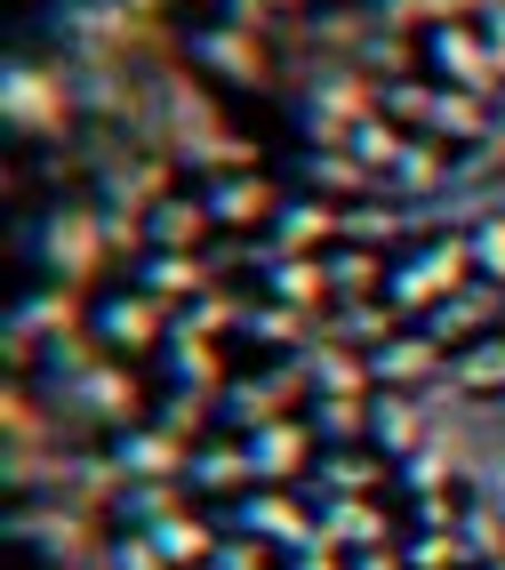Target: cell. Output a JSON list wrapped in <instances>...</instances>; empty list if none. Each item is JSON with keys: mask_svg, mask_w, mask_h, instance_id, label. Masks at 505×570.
I'll return each mask as SVG.
<instances>
[{"mask_svg": "<svg viewBox=\"0 0 505 570\" xmlns=\"http://www.w3.org/2000/svg\"><path fill=\"white\" fill-rule=\"evenodd\" d=\"M409 562H417V570H465V547H457V539H425Z\"/></svg>", "mask_w": 505, "mask_h": 570, "instance_id": "277c9868", "label": "cell"}, {"mask_svg": "<svg viewBox=\"0 0 505 570\" xmlns=\"http://www.w3.org/2000/svg\"><path fill=\"white\" fill-rule=\"evenodd\" d=\"M265 209H274V202H265V185H217V202H209V217H265Z\"/></svg>", "mask_w": 505, "mask_h": 570, "instance_id": "3957f363", "label": "cell"}, {"mask_svg": "<svg viewBox=\"0 0 505 570\" xmlns=\"http://www.w3.org/2000/svg\"><path fill=\"white\" fill-rule=\"evenodd\" d=\"M465 249H474V274L482 282H505V217H482L474 234H465Z\"/></svg>", "mask_w": 505, "mask_h": 570, "instance_id": "7a4b0ae2", "label": "cell"}, {"mask_svg": "<svg viewBox=\"0 0 505 570\" xmlns=\"http://www.w3.org/2000/svg\"><path fill=\"white\" fill-rule=\"evenodd\" d=\"M449 377L465 394H505V337H474V346L449 362Z\"/></svg>", "mask_w": 505, "mask_h": 570, "instance_id": "6da1fadb", "label": "cell"}, {"mask_svg": "<svg viewBox=\"0 0 505 570\" xmlns=\"http://www.w3.org/2000/svg\"><path fill=\"white\" fill-rule=\"evenodd\" d=\"M497 570H505V562H497Z\"/></svg>", "mask_w": 505, "mask_h": 570, "instance_id": "5b68a950", "label": "cell"}]
</instances>
